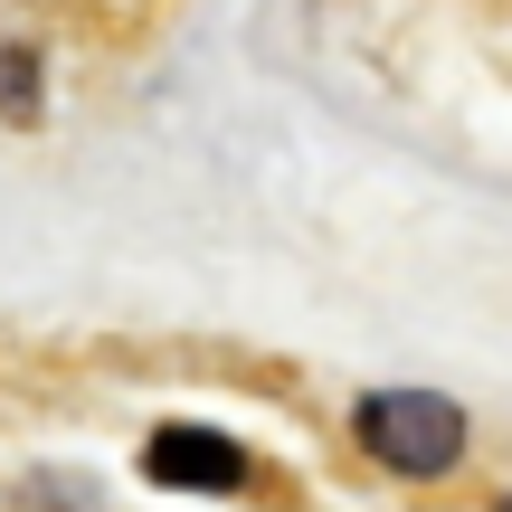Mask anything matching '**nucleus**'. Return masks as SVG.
<instances>
[{
	"mask_svg": "<svg viewBox=\"0 0 512 512\" xmlns=\"http://www.w3.org/2000/svg\"><path fill=\"white\" fill-rule=\"evenodd\" d=\"M361 446L389 465V475H446L465 456V408L456 399H427V389H370L351 408Z\"/></svg>",
	"mask_w": 512,
	"mask_h": 512,
	"instance_id": "1",
	"label": "nucleus"
},
{
	"mask_svg": "<svg viewBox=\"0 0 512 512\" xmlns=\"http://www.w3.org/2000/svg\"><path fill=\"white\" fill-rule=\"evenodd\" d=\"M143 475L152 484H181V494H238L247 456L219 437V427H162V437L143 446Z\"/></svg>",
	"mask_w": 512,
	"mask_h": 512,
	"instance_id": "2",
	"label": "nucleus"
},
{
	"mask_svg": "<svg viewBox=\"0 0 512 512\" xmlns=\"http://www.w3.org/2000/svg\"><path fill=\"white\" fill-rule=\"evenodd\" d=\"M0 114L10 124H38V48L29 38H0Z\"/></svg>",
	"mask_w": 512,
	"mask_h": 512,
	"instance_id": "3",
	"label": "nucleus"
},
{
	"mask_svg": "<svg viewBox=\"0 0 512 512\" xmlns=\"http://www.w3.org/2000/svg\"><path fill=\"white\" fill-rule=\"evenodd\" d=\"M503 512H512V503H503Z\"/></svg>",
	"mask_w": 512,
	"mask_h": 512,
	"instance_id": "4",
	"label": "nucleus"
}]
</instances>
